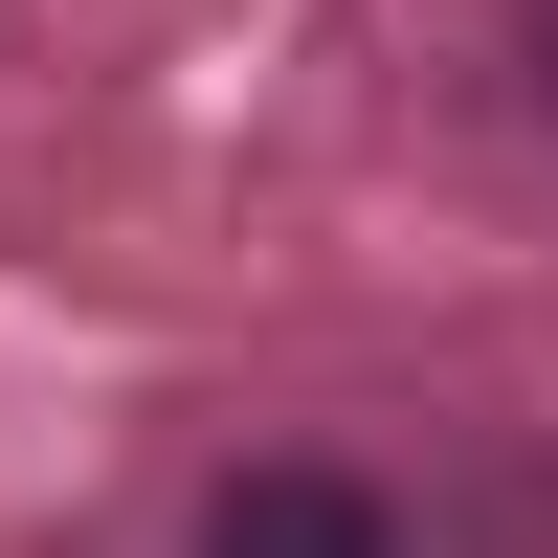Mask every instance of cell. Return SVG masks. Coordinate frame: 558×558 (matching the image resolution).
I'll use <instances>...</instances> for the list:
<instances>
[{
    "label": "cell",
    "instance_id": "1",
    "mask_svg": "<svg viewBox=\"0 0 558 558\" xmlns=\"http://www.w3.org/2000/svg\"><path fill=\"white\" fill-rule=\"evenodd\" d=\"M202 558H402V536H380V492H336V470H246L202 514Z\"/></svg>",
    "mask_w": 558,
    "mask_h": 558
}]
</instances>
